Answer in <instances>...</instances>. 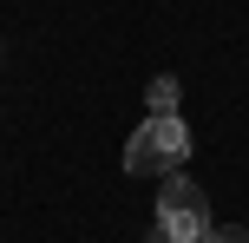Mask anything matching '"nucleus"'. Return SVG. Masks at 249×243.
<instances>
[{
    "instance_id": "f257e3e1",
    "label": "nucleus",
    "mask_w": 249,
    "mask_h": 243,
    "mask_svg": "<svg viewBox=\"0 0 249 243\" xmlns=\"http://www.w3.org/2000/svg\"><path fill=\"white\" fill-rule=\"evenodd\" d=\"M184 158H190L184 118H144V125L131 131V145H124V171H131V178H177Z\"/></svg>"
},
{
    "instance_id": "f03ea898",
    "label": "nucleus",
    "mask_w": 249,
    "mask_h": 243,
    "mask_svg": "<svg viewBox=\"0 0 249 243\" xmlns=\"http://www.w3.org/2000/svg\"><path fill=\"white\" fill-rule=\"evenodd\" d=\"M210 230H216L210 224V197H203L184 171L164 178V191H158V243H203Z\"/></svg>"
},
{
    "instance_id": "7ed1b4c3",
    "label": "nucleus",
    "mask_w": 249,
    "mask_h": 243,
    "mask_svg": "<svg viewBox=\"0 0 249 243\" xmlns=\"http://www.w3.org/2000/svg\"><path fill=\"white\" fill-rule=\"evenodd\" d=\"M177 92H184V86H177L171 73H158V79H151V92H144V105H151L144 118H177Z\"/></svg>"
},
{
    "instance_id": "20e7f679",
    "label": "nucleus",
    "mask_w": 249,
    "mask_h": 243,
    "mask_svg": "<svg viewBox=\"0 0 249 243\" xmlns=\"http://www.w3.org/2000/svg\"><path fill=\"white\" fill-rule=\"evenodd\" d=\"M203 243H249V230H210Z\"/></svg>"
}]
</instances>
